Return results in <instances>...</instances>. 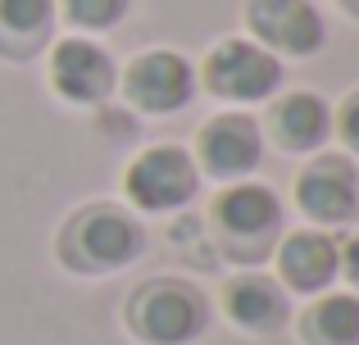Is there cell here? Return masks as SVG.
Returning a JSON list of instances; mask_svg holds the SVG:
<instances>
[{
	"instance_id": "6da1fadb",
	"label": "cell",
	"mask_w": 359,
	"mask_h": 345,
	"mask_svg": "<svg viewBox=\"0 0 359 345\" xmlns=\"http://www.w3.org/2000/svg\"><path fill=\"white\" fill-rule=\"evenodd\" d=\"M146 255V227L114 200L78 204L55 232V259L78 277H109Z\"/></svg>"
},
{
	"instance_id": "7a4b0ae2",
	"label": "cell",
	"mask_w": 359,
	"mask_h": 345,
	"mask_svg": "<svg viewBox=\"0 0 359 345\" xmlns=\"http://www.w3.org/2000/svg\"><path fill=\"white\" fill-rule=\"evenodd\" d=\"M210 323V295L187 277H146L123 300V328L137 345H196Z\"/></svg>"
},
{
	"instance_id": "3957f363",
	"label": "cell",
	"mask_w": 359,
	"mask_h": 345,
	"mask_svg": "<svg viewBox=\"0 0 359 345\" xmlns=\"http://www.w3.org/2000/svg\"><path fill=\"white\" fill-rule=\"evenodd\" d=\"M282 200L273 186L264 182H228L219 191L210 209V223H214V241L219 250L232 259V264H245V268H259L264 259H273L282 241Z\"/></svg>"
},
{
	"instance_id": "277c9868",
	"label": "cell",
	"mask_w": 359,
	"mask_h": 345,
	"mask_svg": "<svg viewBox=\"0 0 359 345\" xmlns=\"http://www.w3.org/2000/svg\"><path fill=\"white\" fill-rule=\"evenodd\" d=\"M282 73L287 69L278 55L255 45L250 36H228L210 50L196 82H205V91L228 100V105H264L282 91Z\"/></svg>"
},
{
	"instance_id": "5b68a950",
	"label": "cell",
	"mask_w": 359,
	"mask_h": 345,
	"mask_svg": "<svg viewBox=\"0 0 359 345\" xmlns=\"http://www.w3.org/2000/svg\"><path fill=\"white\" fill-rule=\"evenodd\" d=\"M201 191V169L182 146H150L123 173V195L137 213H173L187 209Z\"/></svg>"
},
{
	"instance_id": "8992f818",
	"label": "cell",
	"mask_w": 359,
	"mask_h": 345,
	"mask_svg": "<svg viewBox=\"0 0 359 345\" xmlns=\"http://www.w3.org/2000/svg\"><path fill=\"white\" fill-rule=\"evenodd\" d=\"M196 64L177 50H146L123 69L118 91L128 100L132 114H150V118H164L177 114L196 100Z\"/></svg>"
},
{
	"instance_id": "52a82bcc",
	"label": "cell",
	"mask_w": 359,
	"mask_h": 345,
	"mask_svg": "<svg viewBox=\"0 0 359 345\" xmlns=\"http://www.w3.org/2000/svg\"><path fill=\"white\" fill-rule=\"evenodd\" d=\"M245 32L278 59H309L327 41L314 0H245Z\"/></svg>"
},
{
	"instance_id": "ba28073f",
	"label": "cell",
	"mask_w": 359,
	"mask_h": 345,
	"mask_svg": "<svg viewBox=\"0 0 359 345\" xmlns=\"http://www.w3.org/2000/svg\"><path fill=\"white\" fill-rule=\"evenodd\" d=\"M196 169L210 173L214 182H245L264 160V127L241 109L214 114L196 132Z\"/></svg>"
},
{
	"instance_id": "9c48e42d",
	"label": "cell",
	"mask_w": 359,
	"mask_h": 345,
	"mask_svg": "<svg viewBox=\"0 0 359 345\" xmlns=\"http://www.w3.org/2000/svg\"><path fill=\"white\" fill-rule=\"evenodd\" d=\"M291 200L314 227H341L359 213V173L346 155H314L296 173Z\"/></svg>"
},
{
	"instance_id": "30bf717a",
	"label": "cell",
	"mask_w": 359,
	"mask_h": 345,
	"mask_svg": "<svg viewBox=\"0 0 359 345\" xmlns=\"http://www.w3.org/2000/svg\"><path fill=\"white\" fill-rule=\"evenodd\" d=\"M50 91L69 105H105L118 91V69L91 36H60L50 41Z\"/></svg>"
},
{
	"instance_id": "8fae6325",
	"label": "cell",
	"mask_w": 359,
	"mask_h": 345,
	"mask_svg": "<svg viewBox=\"0 0 359 345\" xmlns=\"http://www.w3.org/2000/svg\"><path fill=\"white\" fill-rule=\"evenodd\" d=\"M273 264H278L282 291L314 300V295L332 291V282L341 277V241L323 227L282 232L278 250H273Z\"/></svg>"
},
{
	"instance_id": "7c38bea8",
	"label": "cell",
	"mask_w": 359,
	"mask_h": 345,
	"mask_svg": "<svg viewBox=\"0 0 359 345\" xmlns=\"http://www.w3.org/2000/svg\"><path fill=\"white\" fill-rule=\"evenodd\" d=\"M223 314L245 337H278L291 323V295L269 273H237L223 286Z\"/></svg>"
},
{
	"instance_id": "4fadbf2b",
	"label": "cell",
	"mask_w": 359,
	"mask_h": 345,
	"mask_svg": "<svg viewBox=\"0 0 359 345\" xmlns=\"http://www.w3.org/2000/svg\"><path fill=\"white\" fill-rule=\"evenodd\" d=\"M273 146L287 155H318L332 136V105L314 91H287L264 114Z\"/></svg>"
},
{
	"instance_id": "5bb4252c",
	"label": "cell",
	"mask_w": 359,
	"mask_h": 345,
	"mask_svg": "<svg viewBox=\"0 0 359 345\" xmlns=\"http://www.w3.org/2000/svg\"><path fill=\"white\" fill-rule=\"evenodd\" d=\"M55 0H0V59L27 64L50 45Z\"/></svg>"
},
{
	"instance_id": "9a60e30c",
	"label": "cell",
	"mask_w": 359,
	"mask_h": 345,
	"mask_svg": "<svg viewBox=\"0 0 359 345\" xmlns=\"http://www.w3.org/2000/svg\"><path fill=\"white\" fill-rule=\"evenodd\" d=\"M300 345H359V295L323 291L296 314Z\"/></svg>"
},
{
	"instance_id": "2e32d148",
	"label": "cell",
	"mask_w": 359,
	"mask_h": 345,
	"mask_svg": "<svg viewBox=\"0 0 359 345\" xmlns=\"http://www.w3.org/2000/svg\"><path fill=\"white\" fill-rule=\"evenodd\" d=\"M55 9H64L78 32H109L128 18L132 0H55Z\"/></svg>"
},
{
	"instance_id": "e0dca14e",
	"label": "cell",
	"mask_w": 359,
	"mask_h": 345,
	"mask_svg": "<svg viewBox=\"0 0 359 345\" xmlns=\"http://www.w3.org/2000/svg\"><path fill=\"white\" fill-rule=\"evenodd\" d=\"M332 132L346 141V150H351V155H359V87L341 100V105H337V114H332Z\"/></svg>"
},
{
	"instance_id": "ac0fdd59",
	"label": "cell",
	"mask_w": 359,
	"mask_h": 345,
	"mask_svg": "<svg viewBox=\"0 0 359 345\" xmlns=\"http://www.w3.org/2000/svg\"><path fill=\"white\" fill-rule=\"evenodd\" d=\"M341 277L351 282V291L359 295V232L341 246Z\"/></svg>"
},
{
	"instance_id": "d6986e66",
	"label": "cell",
	"mask_w": 359,
	"mask_h": 345,
	"mask_svg": "<svg viewBox=\"0 0 359 345\" xmlns=\"http://www.w3.org/2000/svg\"><path fill=\"white\" fill-rule=\"evenodd\" d=\"M337 9H341V14H351V18H359V0H337Z\"/></svg>"
}]
</instances>
